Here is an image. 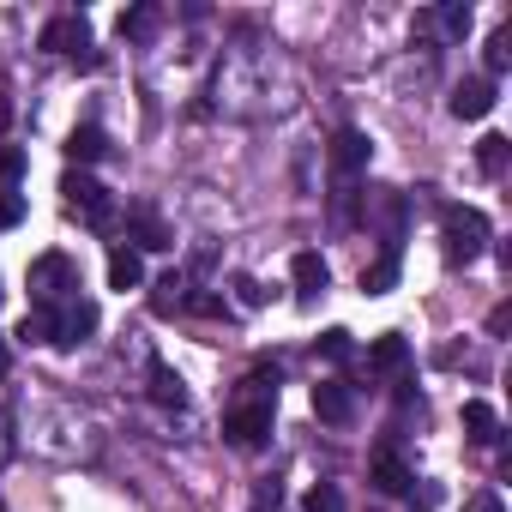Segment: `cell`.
Masks as SVG:
<instances>
[{"label":"cell","instance_id":"9c48e42d","mask_svg":"<svg viewBox=\"0 0 512 512\" xmlns=\"http://www.w3.org/2000/svg\"><path fill=\"white\" fill-rule=\"evenodd\" d=\"M350 410H356V398H350V386H344V380H326V386H314V416H320V422L344 428V422H350Z\"/></svg>","mask_w":512,"mask_h":512},{"label":"cell","instance_id":"4dcf8cb0","mask_svg":"<svg viewBox=\"0 0 512 512\" xmlns=\"http://www.w3.org/2000/svg\"><path fill=\"white\" fill-rule=\"evenodd\" d=\"M464 512H506V506H500V494H488V488H482V494H470V500H464Z\"/></svg>","mask_w":512,"mask_h":512},{"label":"cell","instance_id":"83f0119b","mask_svg":"<svg viewBox=\"0 0 512 512\" xmlns=\"http://www.w3.org/2000/svg\"><path fill=\"white\" fill-rule=\"evenodd\" d=\"M440 25H446V37H464V31H470V7H446Z\"/></svg>","mask_w":512,"mask_h":512},{"label":"cell","instance_id":"52a82bcc","mask_svg":"<svg viewBox=\"0 0 512 512\" xmlns=\"http://www.w3.org/2000/svg\"><path fill=\"white\" fill-rule=\"evenodd\" d=\"M488 109H494V79L476 73V79H464V85L452 91V115H458V121H482Z\"/></svg>","mask_w":512,"mask_h":512},{"label":"cell","instance_id":"44dd1931","mask_svg":"<svg viewBox=\"0 0 512 512\" xmlns=\"http://www.w3.org/2000/svg\"><path fill=\"white\" fill-rule=\"evenodd\" d=\"M506 157H512L506 133H482V139H476V169H482V175H506Z\"/></svg>","mask_w":512,"mask_h":512},{"label":"cell","instance_id":"ac0fdd59","mask_svg":"<svg viewBox=\"0 0 512 512\" xmlns=\"http://www.w3.org/2000/svg\"><path fill=\"white\" fill-rule=\"evenodd\" d=\"M67 157H73V163H97V157H109L103 127H91V121H85V127H73V133H67Z\"/></svg>","mask_w":512,"mask_h":512},{"label":"cell","instance_id":"ffe728a7","mask_svg":"<svg viewBox=\"0 0 512 512\" xmlns=\"http://www.w3.org/2000/svg\"><path fill=\"white\" fill-rule=\"evenodd\" d=\"M410 362V344L398 338V332H386V338H374V350H368V368H380V374H398Z\"/></svg>","mask_w":512,"mask_h":512},{"label":"cell","instance_id":"7a4b0ae2","mask_svg":"<svg viewBox=\"0 0 512 512\" xmlns=\"http://www.w3.org/2000/svg\"><path fill=\"white\" fill-rule=\"evenodd\" d=\"M73 290H79V266L67 260V253H43V260H31L37 308H61V302H73Z\"/></svg>","mask_w":512,"mask_h":512},{"label":"cell","instance_id":"2e32d148","mask_svg":"<svg viewBox=\"0 0 512 512\" xmlns=\"http://www.w3.org/2000/svg\"><path fill=\"white\" fill-rule=\"evenodd\" d=\"M464 434H470L476 446H494V440H500V416H494V404L470 398V404H464Z\"/></svg>","mask_w":512,"mask_h":512},{"label":"cell","instance_id":"5bb4252c","mask_svg":"<svg viewBox=\"0 0 512 512\" xmlns=\"http://www.w3.org/2000/svg\"><path fill=\"white\" fill-rule=\"evenodd\" d=\"M368 476H374V488H380V494H404V488L416 482V476H410V464H404L398 452H374V470H368Z\"/></svg>","mask_w":512,"mask_h":512},{"label":"cell","instance_id":"603a6c76","mask_svg":"<svg viewBox=\"0 0 512 512\" xmlns=\"http://www.w3.org/2000/svg\"><path fill=\"white\" fill-rule=\"evenodd\" d=\"M302 506H308V512H344V488H338V482H314Z\"/></svg>","mask_w":512,"mask_h":512},{"label":"cell","instance_id":"5b68a950","mask_svg":"<svg viewBox=\"0 0 512 512\" xmlns=\"http://www.w3.org/2000/svg\"><path fill=\"white\" fill-rule=\"evenodd\" d=\"M43 49L49 55H91V25H85V13H55L49 25H43Z\"/></svg>","mask_w":512,"mask_h":512},{"label":"cell","instance_id":"8992f818","mask_svg":"<svg viewBox=\"0 0 512 512\" xmlns=\"http://www.w3.org/2000/svg\"><path fill=\"white\" fill-rule=\"evenodd\" d=\"M127 223H133V253H163V247H175L169 223H163L151 205H133V211H127Z\"/></svg>","mask_w":512,"mask_h":512},{"label":"cell","instance_id":"d6986e66","mask_svg":"<svg viewBox=\"0 0 512 512\" xmlns=\"http://www.w3.org/2000/svg\"><path fill=\"white\" fill-rule=\"evenodd\" d=\"M25 344H61V308H31L25 326H19Z\"/></svg>","mask_w":512,"mask_h":512},{"label":"cell","instance_id":"e0dca14e","mask_svg":"<svg viewBox=\"0 0 512 512\" xmlns=\"http://www.w3.org/2000/svg\"><path fill=\"white\" fill-rule=\"evenodd\" d=\"M139 284H145V260L133 247H115L109 253V290H139Z\"/></svg>","mask_w":512,"mask_h":512},{"label":"cell","instance_id":"3957f363","mask_svg":"<svg viewBox=\"0 0 512 512\" xmlns=\"http://www.w3.org/2000/svg\"><path fill=\"white\" fill-rule=\"evenodd\" d=\"M61 193H67V211H79L91 229H109V217H115V199H109V187H97L85 169H67V175H61Z\"/></svg>","mask_w":512,"mask_h":512},{"label":"cell","instance_id":"277c9868","mask_svg":"<svg viewBox=\"0 0 512 512\" xmlns=\"http://www.w3.org/2000/svg\"><path fill=\"white\" fill-rule=\"evenodd\" d=\"M266 434H272V398H253V404H235V410L223 416V440H229V446H241V452H253V446H266Z\"/></svg>","mask_w":512,"mask_h":512},{"label":"cell","instance_id":"7c38bea8","mask_svg":"<svg viewBox=\"0 0 512 512\" xmlns=\"http://www.w3.org/2000/svg\"><path fill=\"white\" fill-rule=\"evenodd\" d=\"M157 25H163V7H157V0H139V7L121 13V37H127V43H151Z\"/></svg>","mask_w":512,"mask_h":512},{"label":"cell","instance_id":"836d02e7","mask_svg":"<svg viewBox=\"0 0 512 512\" xmlns=\"http://www.w3.org/2000/svg\"><path fill=\"white\" fill-rule=\"evenodd\" d=\"M0 302H7V290H0Z\"/></svg>","mask_w":512,"mask_h":512},{"label":"cell","instance_id":"d6a6232c","mask_svg":"<svg viewBox=\"0 0 512 512\" xmlns=\"http://www.w3.org/2000/svg\"><path fill=\"white\" fill-rule=\"evenodd\" d=\"M7 368H13V350H7V344H0V380H7Z\"/></svg>","mask_w":512,"mask_h":512},{"label":"cell","instance_id":"8fae6325","mask_svg":"<svg viewBox=\"0 0 512 512\" xmlns=\"http://www.w3.org/2000/svg\"><path fill=\"white\" fill-rule=\"evenodd\" d=\"M332 169H338V175H344V181H350V175H362V169H368V139H362V133H356V127H344V133H338V139H332Z\"/></svg>","mask_w":512,"mask_h":512},{"label":"cell","instance_id":"9a60e30c","mask_svg":"<svg viewBox=\"0 0 512 512\" xmlns=\"http://www.w3.org/2000/svg\"><path fill=\"white\" fill-rule=\"evenodd\" d=\"M151 398H157L163 410H181V404H187V380H181L169 362H151Z\"/></svg>","mask_w":512,"mask_h":512},{"label":"cell","instance_id":"cb8c5ba5","mask_svg":"<svg viewBox=\"0 0 512 512\" xmlns=\"http://www.w3.org/2000/svg\"><path fill=\"white\" fill-rule=\"evenodd\" d=\"M506 67H512V25L494 31V43H488V73H482V79H494V73H506Z\"/></svg>","mask_w":512,"mask_h":512},{"label":"cell","instance_id":"1f68e13d","mask_svg":"<svg viewBox=\"0 0 512 512\" xmlns=\"http://www.w3.org/2000/svg\"><path fill=\"white\" fill-rule=\"evenodd\" d=\"M13 127V97H7V85H0V133Z\"/></svg>","mask_w":512,"mask_h":512},{"label":"cell","instance_id":"6da1fadb","mask_svg":"<svg viewBox=\"0 0 512 512\" xmlns=\"http://www.w3.org/2000/svg\"><path fill=\"white\" fill-rule=\"evenodd\" d=\"M440 247H446V266H476L482 247H488V217L476 205H446L440 211Z\"/></svg>","mask_w":512,"mask_h":512},{"label":"cell","instance_id":"4fadbf2b","mask_svg":"<svg viewBox=\"0 0 512 512\" xmlns=\"http://www.w3.org/2000/svg\"><path fill=\"white\" fill-rule=\"evenodd\" d=\"M181 308H187V278H181V272H163V278L151 284V314L169 320V314H181Z\"/></svg>","mask_w":512,"mask_h":512},{"label":"cell","instance_id":"7402d4cb","mask_svg":"<svg viewBox=\"0 0 512 512\" xmlns=\"http://www.w3.org/2000/svg\"><path fill=\"white\" fill-rule=\"evenodd\" d=\"M392 284H398V247H386L380 260H374V266L362 272V290H368V296H386Z\"/></svg>","mask_w":512,"mask_h":512},{"label":"cell","instance_id":"4316f807","mask_svg":"<svg viewBox=\"0 0 512 512\" xmlns=\"http://www.w3.org/2000/svg\"><path fill=\"white\" fill-rule=\"evenodd\" d=\"M25 223V199L19 193H0V229H19Z\"/></svg>","mask_w":512,"mask_h":512},{"label":"cell","instance_id":"484cf974","mask_svg":"<svg viewBox=\"0 0 512 512\" xmlns=\"http://www.w3.org/2000/svg\"><path fill=\"white\" fill-rule=\"evenodd\" d=\"M25 175V151L19 145H0V181H19Z\"/></svg>","mask_w":512,"mask_h":512},{"label":"cell","instance_id":"ba28073f","mask_svg":"<svg viewBox=\"0 0 512 512\" xmlns=\"http://www.w3.org/2000/svg\"><path fill=\"white\" fill-rule=\"evenodd\" d=\"M97 332V302H61V350H73V344H85Z\"/></svg>","mask_w":512,"mask_h":512},{"label":"cell","instance_id":"30bf717a","mask_svg":"<svg viewBox=\"0 0 512 512\" xmlns=\"http://www.w3.org/2000/svg\"><path fill=\"white\" fill-rule=\"evenodd\" d=\"M290 278H296V296H302V302L326 296V284H332V272H326L320 253H296V260H290Z\"/></svg>","mask_w":512,"mask_h":512},{"label":"cell","instance_id":"f546056e","mask_svg":"<svg viewBox=\"0 0 512 512\" xmlns=\"http://www.w3.org/2000/svg\"><path fill=\"white\" fill-rule=\"evenodd\" d=\"M187 308H193V314H205V320L229 314V308H223V296H187Z\"/></svg>","mask_w":512,"mask_h":512},{"label":"cell","instance_id":"f1b7e54d","mask_svg":"<svg viewBox=\"0 0 512 512\" xmlns=\"http://www.w3.org/2000/svg\"><path fill=\"white\" fill-rule=\"evenodd\" d=\"M235 302H241V308H260V302H266V290L253 284V278H235Z\"/></svg>","mask_w":512,"mask_h":512},{"label":"cell","instance_id":"d4e9b609","mask_svg":"<svg viewBox=\"0 0 512 512\" xmlns=\"http://www.w3.org/2000/svg\"><path fill=\"white\" fill-rule=\"evenodd\" d=\"M320 356L326 362H350V332H326L320 338Z\"/></svg>","mask_w":512,"mask_h":512}]
</instances>
